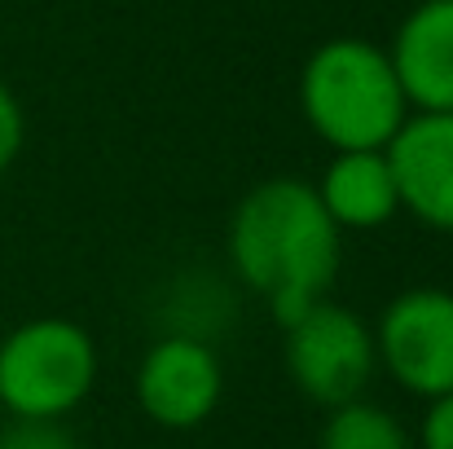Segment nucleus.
<instances>
[{
	"label": "nucleus",
	"mask_w": 453,
	"mask_h": 449,
	"mask_svg": "<svg viewBox=\"0 0 453 449\" xmlns=\"http://www.w3.org/2000/svg\"><path fill=\"white\" fill-rule=\"evenodd\" d=\"M229 265L269 304L278 326L326 299L339 274V229L300 176H269L229 216Z\"/></svg>",
	"instance_id": "nucleus-1"
},
{
	"label": "nucleus",
	"mask_w": 453,
	"mask_h": 449,
	"mask_svg": "<svg viewBox=\"0 0 453 449\" xmlns=\"http://www.w3.org/2000/svg\"><path fill=\"white\" fill-rule=\"evenodd\" d=\"M300 115L330 150H383L410 115L388 49L334 35L300 71Z\"/></svg>",
	"instance_id": "nucleus-2"
},
{
	"label": "nucleus",
	"mask_w": 453,
	"mask_h": 449,
	"mask_svg": "<svg viewBox=\"0 0 453 449\" xmlns=\"http://www.w3.org/2000/svg\"><path fill=\"white\" fill-rule=\"evenodd\" d=\"M97 388V339L71 317H27L0 339V410L66 419Z\"/></svg>",
	"instance_id": "nucleus-3"
},
{
	"label": "nucleus",
	"mask_w": 453,
	"mask_h": 449,
	"mask_svg": "<svg viewBox=\"0 0 453 449\" xmlns=\"http://www.w3.org/2000/svg\"><path fill=\"white\" fill-rule=\"evenodd\" d=\"M287 335V375L303 397L321 410H334L343 401L365 397L379 352H374V326L334 299L308 304L296 321L282 326Z\"/></svg>",
	"instance_id": "nucleus-4"
},
{
	"label": "nucleus",
	"mask_w": 453,
	"mask_h": 449,
	"mask_svg": "<svg viewBox=\"0 0 453 449\" xmlns=\"http://www.w3.org/2000/svg\"><path fill=\"white\" fill-rule=\"evenodd\" d=\"M379 366L414 397L453 392V291L410 287L374 321Z\"/></svg>",
	"instance_id": "nucleus-5"
},
{
	"label": "nucleus",
	"mask_w": 453,
	"mask_h": 449,
	"mask_svg": "<svg viewBox=\"0 0 453 449\" xmlns=\"http://www.w3.org/2000/svg\"><path fill=\"white\" fill-rule=\"evenodd\" d=\"M225 397V366L216 348L198 335L154 339L137 366V406L154 428L194 432Z\"/></svg>",
	"instance_id": "nucleus-6"
},
{
	"label": "nucleus",
	"mask_w": 453,
	"mask_h": 449,
	"mask_svg": "<svg viewBox=\"0 0 453 449\" xmlns=\"http://www.w3.org/2000/svg\"><path fill=\"white\" fill-rule=\"evenodd\" d=\"M401 212L453 234V111H410L388 142Z\"/></svg>",
	"instance_id": "nucleus-7"
},
{
	"label": "nucleus",
	"mask_w": 453,
	"mask_h": 449,
	"mask_svg": "<svg viewBox=\"0 0 453 449\" xmlns=\"http://www.w3.org/2000/svg\"><path fill=\"white\" fill-rule=\"evenodd\" d=\"M410 111H453V0H418L388 49Z\"/></svg>",
	"instance_id": "nucleus-8"
},
{
	"label": "nucleus",
	"mask_w": 453,
	"mask_h": 449,
	"mask_svg": "<svg viewBox=\"0 0 453 449\" xmlns=\"http://www.w3.org/2000/svg\"><path fill=\"white\" fill-rule=\"evenodd\" d=\"M312 190L339 234L383 229L388 221L401 216V190L388 150H334Z\"/></svg>",
	"instance_id": "nucleus-9"
},
{
	"label": "nucleus",
	"mask_w": 453,
	"mask_h": 449,
	"mask_svg": "<svg viewBox=\"0 0 453 449\" xmlns=\"http://www.w3.org/2000/svg\"><path fill=\"white\" fill-rule=\"evenodd\" d=\"M317 449H414V437L388 406L357 397V401L326 410Z\"/></svg>",
	"instance_id": "nucleus-10"
},
{
	"label": "nucleus",
	"mask_w": 453,
	"mask_h": 449,
	"mask_svg": "<svg viewBox=\"0 0 453 449\" xmlns=\"http://www.w3.org/2000/svg\"><path fill=\"white\" fill-rule=\"evenodd\" d=\"M0 449H80L62 419H13L0 432Z\"/></svg>",
	"instance_id": "nucleus-11"
},
{
	"label": "nucleus",
	"mask_w": 453,
	"mask_h": 449,
	"mask_svg": "<svg viewBox=\"0 0 453 449\" xmlns=\"http://www.w3.org/2000/svg\"><path fill=\"white\" fill-rule=\"evenodd\" d=\"M27 142V115H22V102L13 97V89L0 80V176L18 163Z\"/></svg>",
	"instance_id": "nucleus-12"
},
{
	"label": "nucleus",
	"mask_w": 453,
	"mask_h": 449,
	"mask_svg": "<svg viewBox=\"0 0 453 449\" xmlns=\"http://www.w3.org/2000/svg\"><path fill=\"white\" fill-rule=\"evenodd\" d=\"M418 449H453V392L427 401L418 423Z\"/></svg>",
	"instance_id": "nucleus-13"
}]
</instances>
